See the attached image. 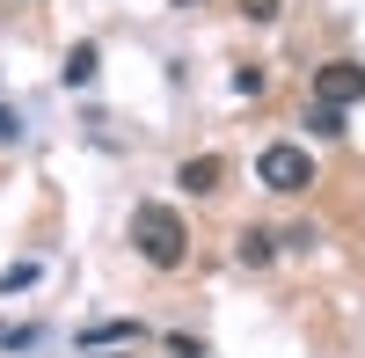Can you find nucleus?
Listing matches in <instances>:
<instances>
[{"instance_id": "4", "label": "nucleus", "mask_w": 365, "mask_h": 358, "mask_svg": "<svg viewBox=\"0 0 365 358\" xmlns=\"http://www.w3.org/2000/svg\"><path fill=\"white\" fill-rule=\"evenodd\" d=\"M132 344H146V322H132V314L88 322V329H81V351H132Z\"/></svg>"}, {"instance_id": "12", "label": "nucleus", "mask_w": 365, "mask_h": 358, "mask_svg": "<svg viewBox=\"0 0 365 358\" xmlns=\"http://www.w3.org/2000/svg\"><path fill=\"white\" fill-rule=\"evenodd\" d=\"M15 139H22V125H15V110L0 103V146H15Z\"/></svg>"}, {"instance_id": "13", "label": "nucleus", "mask_w": 365, "mask_h": 358, "mask_svg": "<svg viewBox=\"0 0 365 358\" xmlns=\"http://www.w3.org/2000/svg\"><path fill=\"white\" fill-rule=\"evenodd\" d=\"M81 358H125V351H81Z\"/></svg>"}, {"instance_id": "6", "label": "nucleus", "mask_w": 365, "mask_h": 358, "mask_svg": "<svg viewBox=\"0 0 365 358\" xmlns=\"http://www.w3.org/2000/svg\"><path fill=\"white\" fill-rule=\"evenodd\" d=\"M96 73H103V51H96V44H73L66 66H58V81H66V88H96Z\"/></svg>"}, {"instance_id": "5", "label": "nucleus", "mask_w": 365, "mask_h": 358, "mask_svg": "<svg viewBox=\"0 0 365 358\" xmlns=\"http://www.w3.org/2000/svg\"><path fill=\"white\" fill-rule=\"evenodd\" d=\"M175 183L190 190V198H212V190L227 183V161H220V154H190V161L175 168Z\"/></svg>"}, {"instance_id": "9", "label": "nucleus", "mask_w": 365, "mask_h": 358, "mask_svg": "<svg viewBox=\"0 0 365 358\" xmlns=\"http://www.w3.org/2000/svg\"><path fill=\"white\" fill-rule=\"evenodd\" d=\"M44 271H37V263H8V271H0V292H22V285H37Z\"/></svg>"}, {"instance_id": "7", "label": "nucleus", "mask_w": 365, "mask_h": 358, "mask_svg": "<svg viewBox=\"0 0 365 358\" xmlns=\"http://www.w3.org/2000/svg\"><path fill=\"white\" fill-rule=\"evenodd\" d=\"M234 256L249 263V271H263V263L278 256V234H270V227H241V242H234Z\"/></svg>"}, {"instance_id": "10", "label": "nucleus", "mask_w": 365, "mask_h": 358, "mask_svg": "<svg viewBox=\"0 0 365 358\" xmlns=\"http://www.w3.org/2000/svg\"><path fill=\"white\" fill-rule=\"evenodd\" d=\"M234 96H263V66H234Z\"/></svg>"}, {"instance_id": "14", "label": "nucleus", "mask_w": 365, "mask_h": 358, "mask_svg": "<svg viewBox=\"0 0 365 358\" xmlns=\"http://www.w3.org/2000/svg\"><path fill=\"white\" fill-rule=\"evenodd\" d=\"M168 8H205V0H168Z\"/></svg>"}, {"instance_id": "8", "label": "nucleus", "mask_w": 365, "mask_h": 358, "mask_svg": "<svg viewBox=\"0 0 365 358\" xmlns=\"http://www.w3.org/2000/svg\"><path fill=\"white\" fill-rule=\"evenodd\" d=\"M307 125H314V139H336L344 132V110L336 103H307Z\"/></svg>"}, {"instance_id": "2", "label": "nucleus", "mask_w": 365, "mask_h": 358, "mask_svg": "<svg viewBox=\"0 0 365 358\" xmlns=\"http://www.w3.org/2000/svg\"><path fill=\"white\" fill-rule=\"evenodd\" d=\"M256 183H263V190H278V198L314 190V154H307V146H292V139L263 146V154H256Z\"/></svg>"}, {"instance_id": "11", "label": "nucleus", "mask_w": 365, "mask_h": 358, "mask_svg": "<svg viewBox=\"0 0 365 358\" xmlns=\"http://www.w3.org/2000/svg\"><path fill=\"white\" fill-rule=\"evenodd\" d=\"M241 15L249 22H278V0H241Z\"/></svg>"}, {"instance_id": "1", "label": "nucleus", "mask_w": 365, "mask_h": 358, "mask_svg": "<svg viewBox=\"0 0 365 358\" xmlns=\"http://www.w3.org/2000/svg\"><path fill=\"white\" fill-rule=\"evenodd\" d=\"M132 242H139V256L154 263V271H175V263L190 256V227H182L175 205H154V198H146L139 213H132Z\"/></svg>"}, {"instance_id": "3", "label": "nucleus", "mask_w": 365, "mask_h": 358, "mask_svg": "<svg viewBox=\"0 0 365 358\" xmlns=\"http://www.w3.org/2000/svg\"><path fill=\"white\" fill-rule=\"evenodd\" d=\"M314 103H365V66H351V58H329V66H314Z\"/></svg>"}]
</instances>
